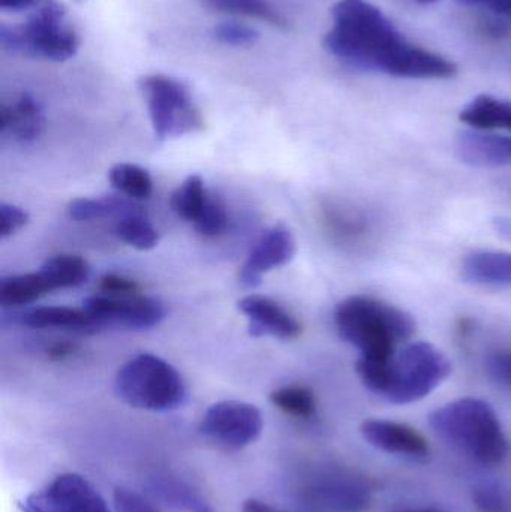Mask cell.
<instances>
[{"mask_svg": "<svg viewBox=\"0 0 511 512\" xmlns=\"http://www.w3.org/2000/svg\"><path fill=\"white\" fill-rule=\"evenodd\" d=\"M263 430V417L257 406L245 402L215 403L207 409L200 432L210 441L230 450H242L254 444Z\"/></svg>", "mask_w": 511, "mask_h": 512, "instance_id": "cell-8", "label": "cell"}, {"mask_svg": "<svg viewBox=\"0 0 511 512\" xmlns=\"http://www.w3.org/2000/svg\"><path fill=\"white\" fill-rule=\"evenodd\" d=\"M213 35L219 42L231 47H252L260 39V33L246 24L225 21L213 29Z\"/></svg>", "mask_w": 511, "mask_h": 512, "instance_id": "cell-30", "label": "cell"}, {"mask_svg": "<svg viewBox=\"0 0 511 512\" xmlns=\"http://www.w3.org/2000/svg\"><path fill=\"white\" fill-rule=\"evenodd\" d=\"M114 234L137 251H150L159 243L158 231L144 218L143 213H132L120 218L114 227Z\"/></svg>", "mask_w": 511, "mask_h": 512, "instance_id": "cell-27", "label": "cell"}, {"mask_svg": "<svg viewBox=\"0 0 511 512\" xmlns=\"http://www.w3.org/2000/svg\"><path fill=\"white\" fill-rule=\"evenodd\" d=\"M146 101L153 132L159 141L197 134L204 129V117L182 81L164 74H147L138 80Z\"/></svg>", "mask_w": 511, "mask_h": 512, "instance_id": "cell-6", "label": "cell"}, {"mask_svg": "<svg viewBox=\"0 0 511 512\" xmlns=\"http://www.w3.org/2000/svg\"><path fill=\"white\" fill-rule=\"evenodd\" d=\"M324 48L353 68L392 77L449 80L458 74L452 60L411 44L381 9L366 0L335 3Z\"/></svg>", "mask_w": 511, "mask_h": 512, "instance_id": "cell-1", "label": "cell"}, {"mask_svg": "<svg viewBox=\"0 0 511 512\" xmlns=\"http://www.w3.org/2000/svg\"><path fill=\"white\" fill-rule=\"evenodd\" d=\"M228 225L227 207L218 195L210 194L206 207L194 224L195 231L201 236L215 239L224 234Z\"/></svg>", "mask_w": 511, "mask_h": 512, "instance_id": "cell-29", "label": "cell"}, {"mask_svg": "<svg viewBox=\"0 0 511 512\" xmlns=\"http://www.w3.org/2000/svg\"><path fill=\"white\" fill-rule=\"evenodd\" d=\"M21 324L32 328H59L81 334L98 333L86 310L74 307H36L21 315Z\"/></svg>", "mask_w": 511, "mask_h": 512, "instance_id": "cell-18", "label": "cell"}, {"mask_svg": "<svg viewBox=\"0 0 511 512\" xmlns=\"http://www.w3.org/2000/svg\"><path fill=\"white\" fill-rule=\"evenodd\" d=\"M3 50L33 59L65 62L80 48V38L56 0H44L23 24L0 27Z\"/></svg>", "mask_w": 511, "mask_h": 512, "instance_id": "cell-4", "label": "cell"}, {"mask_svg": "<svg viewBox=\"0 0 511 512\" xmlns=\"http://www.w3.org/2000/svg\"><path fill=\"white\" fill-rule=\"evenodd\" d=\"M416 2H419V3H435V2H438V0H416Z\"/></svg>", "mask_w": 511, "mask_h": 512, "instance_id": "cell-42", "label": "cell"}, {"mask_svg": "<svg viewBox=\"0 0 511 512\" xmlns=\"http://www.w3.org/2000/svg\"><path fill=\"white\" fill-rule=\"evenodd\" d=\"M51 292L41 273L17 274L0 280V303L5 307H20L33 303Z\"/></svg>", "mask_w": 511, "mask_h": 512, "instance_id": "cell-23", "label": "cell"}, {"mask_svg": "<svg viewBox=\"0 0 511 512\" xmlns=\"http://www.w3.org/2000/svg\"><path fill=\"white\" fill-rule=\"evenodd\" d=\"M309 493L318 508L330 512H363L371 504L368 481L348 469L324 472Z\"/></svg>", "mask_w": 511, "mask_h": 512, "instance_id": "cell-11", "label": "cell"}, {"mask_svg": "<svg viewBox=\"0 0 511 512\" xmlns=\"http://www.w3.org/2000/svg\"><path fill=\"white\" fill-rule=\"evenodd\" d=\"M393 512H447L441 510V508L435 507H419V508H399V510H395Z\"/></svg>", "mask_w": 511, "mask_h": 512, "instance_id": "cell-41", "label": "cell"}, {"mask_svg": "<svg viewBox=\"0 0 511 512\" xmlns=\"http://www.w3.org/2000/svg\"><path fill=\"white\" fill-rule=\"evenodd\" d=\"M114 390L126 405L152 412L173 411L186 397L180 373L152 354L137 355L123 364L117 372Z\"/></svg>", "mask_w": 511, "mask_h": 512, "instance_id": "cell-5", "label": "cell"}, {"mask_svg": "<svg viewBox=\"0 0 511 512\" xmlns=\"http://www.w3.org/2000/svg\"><path fill=\"white\" fill-rule=\"evenodd\" d=\"M363 438L384 453L408 459H425L429 454L426 439L413 427L389 420H366L360 427Z\"/></svg>", "mask_w": 511, "mask_h": 512, "instance_id": "cell-14", "label": "cell"}, {"mask_svg": "<svg viewBox=\"0 0 511 512\" xmlns=\"http://www.w3.org/2000/svg\"><path fill=\"white\" fill-rule=\"evenodd\" d=\"M270 402L285 414L297 418H309L317 409L314 393L302 385H290L273 391Z\"/></svg>", "mask_w": 511, "mask_h": 512, "instance_id": "cell-28", "label": "cell"}, {"mask_svg": "<svg viewBox=\"0 0 511 512\" xmlns=\"http://www.w3.org/2000/svg\"><path fill=\"white\" fill-rule=\"evenodd\" d=\"M44 129V108L29 93H23L11 104L0 108V132L18 143H33Z\"/></svg>", "mask_w": 511, "mask_h": 512, "instance_id": "cell-16", "label": "cell"}, {"mask_svg": "<svg viewBox=\"0 0 511 512\" xmlns=\"http://www.w3.org/2000/svg\"><path fill=\"white\" fill-rule=\"evenodd\" d=\"M243 512H281L270 507V505L264 504V502L257 501V499H249L243 504Z\"/></svg>", "mask_w": 511, "mask_h": 512, "instance_id": "cell-39", "label": "cell"}, {"mask_svg": "<svg viewBox=\"0 0 511 512\" xmlns=\"http://www.w3.org/2000/svg\"><path fill=\"white\" fill-rule=\"evenodd\" d=\"M452 373L449 358L428 342L408 343L395 355L384 399L395 405L419 402Z\"/></svg>", "mask_w": 511, "mask_h": 512, "instance_id": "cell-7", "label": "cell"}, {"mask_svg": "<svg viewBox=\"0 0 511 512\" xmlns=\"http://www.w3.org/2000/svg\"><path fill=\"white\" fill-rule=\"evenodd\" d=\"M83 309L95 324L96 330L116 327L126 330H149L161 324L165 318V307L156 298L110 297L95 295L86 298Z\"/></svg>", "mask_w": 511, "mask_h": 512, "instance_id": "cell-9", "label": "cell"}, {"mask_svg": "<svg viewBox=\"0 0 511 512\" xmlns=\"http://www.w3.org/2000/svg\"><path fill=\"white\" fill-rule=\"evenodd\" d=\"M456 153L464 164L476 168L511 165V137L485 131H464L456 138Z\"/></svg>", "mask_w": 511, "mask_h": 512, "instance_id": "cell-15", "label": "cell"}, {"mask_svg": "<svg viewBox=\"0 0 511 512\" xmlns=\"http://www.w3.org/2000/svg\"><path fill=\"white\" fill-rule=\"evenodd\" d=\"M39 273L51 291L77 288L89 279L90 265L78 255H56L44 262Z\"/></svg>", "mask_w": 511, "mask_h": 512, "instance_id": "cell-21", "label": "cell"}, {"mask_svg": "<svg viewBox=\"0 0 511 512\" xmlns=\"http://www.w3.org/2000/svg\"><path fill=\"white\" fill-rule=\"evenodd\" d=\"M210 194L203 179L197 174L189 176L171 195V210L177 218L195 224L209 201Z\"/></svg>", "mask_w": 511, "mask_h": 512, "instance_id": "cell-24", "label": "cell"}, {"mask_svg": "<svg viewBox=\"0 0 511 512\" xmlns=\"http://www.w3.org/2000/svg\"><path fill=\"white\" fill-rule=\"evenodd\" d=\"M335 324L345 342L356 346L360 357L392 358L396 346L416 333L410 313L374 297L353 295L335 310Z\"/></svg>", "mask_w": 511, "mask_h": 512, "instance_id": "cell-3", "label": "cell"}, {"mask_svg": "<svg viewBox=\"0 0 511 512\" xmlns=\"http://www.w3.org/2000/svg\"><path fill=\"white\" fill-rule=\"evenodd\" d=\"M147 489L156 499L182 512H215L185 481L171 475L155 474L147 480Z\"/></svg>", "mask_w": 511, "mask_h": 512, "instance_id": "cell-19", "label": "cell"}, {"mask_svg": "<svg viewBox=\"0 0 511 512\" xmlns=\"http://www.w3.org/2000/svg\"><path fill=\"white\" fill-rule=\"evenodd\" d=\"M114 505L117 512H156L146 499L128 489L114 492Z\"/></svg>", "mask_w": 511, "mask_h": 512, "instance_id": "cell-35", "label": "cell"}, {"mask_svg": "<svg viewBox=\"0 0 511 512\" xmlns=\"http://www.w3.org/2000/svg\"><path fill=\"white\" fill-rule=\"evenodd\" d=\"M21 512H110L95 487L77 474H63L27 496Z\"/></svg>", "mask_w": 511, "mask_h": 512, "instance_id": "cell-10", "label": "cell"}, {"mask_svg": "<svg viewBox=\"0 0 511 512\" xmlns=\"http://www.w3.org/2000/svg\"><path fill=\"white\" fill-rule=\"evenodd\" d=\"M459 119L476 131L511 132V102L491 95H479L462 108Z\"/></svg>", "mask_w": 511, "mask_h": 512, "instance_id": "cell-20", "label": "cell"}, {"mask_svg": "<svg viewBox=\"0 0 511 512\" xmlns=\"http://www.w3.org/2000/svg\"><path fill=\"white\" fill-rule=\"evenodd\" d=\"M239 309L248 318L249 336H272L281 340H293L302 333V327L297 319L272 298L246 295L239 300Z\"/></svg>", "mask_w": 511, "mask_h": 512, "instance_id": "cell-13", "label": "cell"}, {"mask_svg": "<svg viewBox=\"0 0 511 512\" xmlns=\"http://www.w3.org/2000/svg\"><path fill=\"white\" fill-rule=\"evenodd\" d=\"M486 372L497 384L511 388V349H500L488 355Z\"/></svg>", "mask_w": 511, "mask_h": 512, "instance_id": "cell-32", "label": "cell"}, {"mask_svg": "<svg viewBox=\"0 0 511 512\" xmlns=\"http://www.w3.org/2000/svg\"><path fill=\"white\" fill-rule=\"evenodd\" d=\"M429 426L446 444L480 465H500L510 444L495 409L485 400H455L429 415Z\"/></svg>", "mask_w": 511, "mask_h": 512, "instance_id": "cell-2", "label": "cell"}, {"mask_svg": "<svg viewBox=\"0 0 511 512\" xmlns=\"http://www.w3.org/2000/svg\"><path fill=\"white\" fill-rule=\"evenodd\" d=\"M99 289H101L102 294L110 295V297H134V295H138L140 286L128 277L119 276V274H107L99 280Z\"/></svg>", "mask_w": 511, "mask_h": 512, "instance_id": "cell-34", "label": "cell"}, {"mask_svg": "<svg viewBox=\"0 0 511 512\" xmlns=\"http://www.w3.org/2000/svg\"><path fill=\"white\" fill-rule=\"evenodd\" d=\"M111 186L119 194L135 201L149 200L153 192V180L144 168L134 164H117L108 173Z\"/></svg>", "mask_w": 511, "mask_h": 512, "instance_id": "cell-26", "label": "cell"}, {"mask_svg": "<svg viewBox=\"0 0 511 512\" xmlns=\"http://www.w3.org/2000/svg\"><path fill=\"white\" fill-rule=\"evenodd\" d=\"M462 276L474 285L510 288V252L479 251L468 255L462 262Z\"/></svg>", "mask_w": 511, "mask_h": 512, "instance_id": "cell-17", "label": "cell"}, {"mask_svg": "<svg viewBox=\"0 0 511 512\" xmlns=\"http://www.w3.org/2000/svg\"><path fill=\"white\" fill-rule=\"evenodd\" d=\"M474 504L482 512H509V502L500 489L483 486L474 492Z\"/></svg>", "mask_w": 511, "mask_h": 512, "instance_id": "cell-33", "label": "cell"}, {"mask_svg": "<svg viewBox=\"0 0 511 512\" xmlns=\"http://www.w3.org/2000/svg\"><path fill=\"white\" fill-rule=\"evenodd\" d=\"M459 5L483 8L495 14L511 17V0H456Z\"/></svg>", "mask_w": 511, "mask_h": 512, "instance_id": "cell-36", "label": "cell"}, {"mask_svg": "<svg viewBox=\"0 0 511 512\" xmlns=\"http://www.w3.org/2000/svg\"><path fill=\"white\" fill-rule=\"evenodd\" d=\"M66 213L72 221L92 222L99 219L110 218V216L132 215V213H141L138 207L128 203L123 198L104 197V198H77L72 200L66 207Z\"/></svg>", "mask_w": 511, "mask_h": 512, "instance_id": "cell-22", "label": "cell"}, {"mask_svg": "<svg viewBox=\"0 0 511 512\" xmlns=\"http://www.w3.org/2000/svg\"><path fill=\"white\" fill-rule=\"evenodd\" d=\"M296 254L293 234L285 225L278 224L263 233L240 268L239 280L246 288L260 285L263 274L284 267Z\"/></svg>", "mask_w": 511, "mask_h": 512, "instance_id": "cell-12", "label": "cell"}, {"mask_svg": "<svg viewBox=\"0 0 511 512\" xmlns=\"http://www.w3.org/2000/svg\"><path fill=\"white\" fill-rule=\"evenodd\" d=\"M78 352V346L71 342H56L48 346L47 355L51 361H65L74 357Z\"/></svg>", "mask_w": 511, "mask_h": 512, "instance_id": "cell-37", "label": "cell"}, {"mask_svg": "<svg viewBox=\"0 0 511 512\" xmlns=\"http://www.w3.org/2000/svg\"><path fill=\"white\" fill-rule=\"evenodd\" d=\"M203 3L215 11L255 18L278 29L290 27L287 18L267 0H203Z\"/></svg>", "mask_w": 511, "mask_h": 512, "instance_id": "cell-25", "label": "cell"}, {"mask_svg": "<svg viewBox=\"0 0 511 512\" xmlns=\"http://www.w3.org/2000/svg\"><path fill=\"white\" fill-rule=\"evenodd\" d=\"M44 0H0V8L8 12L27 11V9L36 8Z\"/></svg>", "mask_w": 511, "mask_h": 512, "instance_id": "cell-38", "label": "cell"}, {"mask_svg": "<svg viewBox=\"0 0 511 512\" xmlns=\"http://www.w3.org/2000/svg\"><path fill=\"white\" fill-rule=\"evenodd\" d=\"M29 213L14 204H0V239H8L26 227Z\"/></svg>", "mask_w": 511, "mask_h": 512, "instance_id": "cell-31", "label": "cell"}, {"mask_svg": "<svg viewBox=\"0 0 511 512\" xmlns=\"http://www.w3.org/2000/svg\"><path fill=\"white\" fill-rule=\"evenodd\" d=\"M497 228L501 234H506L507 239L511 240V222L509 219H497Z\"/></svg>", "mask_w": 511, "mask_h": 512, "instance_id": "cell-40", "label": "cell"}]
</instances>
